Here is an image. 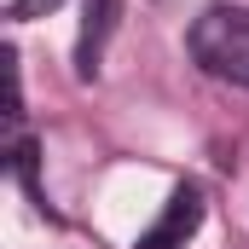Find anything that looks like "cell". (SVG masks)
<instances>
[{"label": "cell", "mask_w": 249, "mask_h": 249, "mask_svg": "<svg viewBox=\"0 0 249 249\" xmlns=\"http://www.w3.org/2000/svg\"><path fill=\"white\" fill-rule=\"evenodd\" d=\"M191 58L209 75L249 87V6H214L191 23Z\"/></svg>", "instance_id": "6da1fadb"}, {"label": "cell", "mask_w": 249, "mask_h": 249, "mask_svg": "<svg viewBox=\"0 0 249 249\" xmlns=\"http://www.w3.org/2000/svg\"><path fill=\"white\" fill-rule=\"evenodd\" d=\"M197 226H203V191L197 186H174V197H168L162 214H157V226L139 232L133 249H186Z\"/></svg>", "instance_id": "7a4b0ae2"}, {"label": "cell", "mask_w": 249, "mask_h": 249, "mask_svg": "<svg viewBox=\"0 0 249 249\" xmlns=\"http://www.w3.org/2000/svg\"><path fill=\"white\" fill-rule=\"evenodd\" d=\"M116 29V0H87V23H81V41H75V70L93 75L99 53H105V35Z\"/></svg>", "instance_id": "3957f363"}, {"label": "cell", "mask_w": 249, "mask_h": 249, "mask_svg": "<svg viewBox=\"0 0 249 249\" xmlns=\"http://www.w3.org/2000/svg\"><path fill=\"white\" fill-rule=\"evenodd\" d=\"M53 6H64V0H12V18L29 23V18H41V12H53Z\"/></svg>", "instance_id": "277c9868"}]
</instances>
